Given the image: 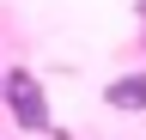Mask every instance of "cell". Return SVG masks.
<instances>
[{
	"mask_svg": "<svg viewBox=\"0 0 146 140\" xmlns=\"http://www.w3.org/2000/svg\"><path fill=\"white\" fill-rule=\"evenodd\" d=\"M140 31H146V0H140Z\"/></svg>",
	"mask_w": 146,
	"mask_h": 140,
	"instance_id": "3",
	"label": "cell"
},
{
	"mask_svg": "<svg viewBox=\"0 0 146 140\" xmlns=\"http://www.w3.org/2000/svg\"><path fill=\"white\" fill-rule=\"evenodd\" d=\"M0 92H6V110H12L18 128L49 134V98H43V79H36L31 67H12V73L0 79Z\"/></svg>",
	"mask_w": 146,
	"mask_h": 140,
	"instance_id": "1",
	"label": "cell"
},
{
	"mask_svg": "<svg viewBox=\"0 0 146 140\" xmlns=\"http://www.w3.org/2000/svg\"><path fill=\"white\" fill-rule=\"evenodd\" d=\"M104 104H110V110H122V116H134V110H146V73H128V79H110V85H104Z\"/></svg>",
	"mask_w": 146,
	"mask_h": 140,
	"instance_id": "2",
	"label": "cell"
}]
</instances>
